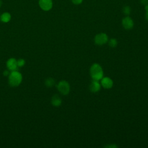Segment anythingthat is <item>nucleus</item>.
<instances>
[{
    "label": "nucleus",
    "instance_id": "nucleus-14",
    "mask_svg": "<svg viewBox=\"0 0 148 148\" xmlns=\"http://www.w3.org/2000/svg\"><path fill=\"white\" fill-rule=\"evenodd\" d=\"M123 13H124V14L125 15L128 16L130 14V13H131V8H130V6H126L123 8Z\"/></svg>",
    "mask_w": 148,
    "mask_h": 148
},
{
    "label": "nucleus",
    "instance_id": "nucleus-21",
    "mask_svg": "<svg viewBox=\"0 0 148 148\" xmlns=\"http://www.w3.org/2000/svg\"><path fill=\"white\" fill-rule=\"evenodd\" d=\"M145 9L146 12H148V4L146 5L145 6Z\"/></svg>",
    "mask_w": 148,
    "mask_h": 148
},
{
    "label": "nucleus",
    "instance_id": "nucleus-10",
    "mask_svg": "<svg viewBox=\"0 0 148 148\" xmlns=\"http://www.w3.org/2000/svg\"><path fill=\"white\" fill-rule=\"evenodd\" d=\"M51 103L54 106L58 107L61 105L62 99L58 95L56 94L52 97L51 99Z\"/></svg>",
    "mask_w": 148,
    "mask_h": 148
},
{
    "label": "nucleus",
    "instance_id": "nucleus-5",
    "mask_svg": "<svg viewBox=\"0 0 148 148\" xmlns=\"http://www.w3.org/2000/svg\"><path fill=\"white\" fill-rule=\"evenodd\" d=\"M108 41V36L105 33L97 34L94 38V42L98 45H102L106 43Z\"/></svg>",
    "mask_w": 148,
    "mask_h": 148
},
{
    "label": "nucleus",
    "instance_id": "nucleus-4",
    "mask_svg": "<svg viewBox=\"0 0 148 148\" xmlns=\"http://www.w3.org/2000/svg\"><path fill=\"white\" fill-rule=\"evenodd\" d=\"M38 4L40 8L43 11H49L53 8L52 0H39Z\"/></svg>",
    "mask_w": 148,
    "mask_h": 148
},
{
    "label": "nucleus",
    "instance_id": "nucleus-16",
    "mask_svg": "<svg viewBox=\"0 0 148 148\" xmlns=\"http://www.w3.org/2000/svg\"><path fill=\"white\" fill-rule=\"evenodd\" d=\"M72 2L75 5H79L82 3L83 0H71Z\"/></svg>",
    "mask_w": 148,
    "mask_h": 148
},
{
    "label": "nucleus",
    "instance_id": "nucleus-1",
    "mask_svg": "<svg viewBox=\"0 0 148 148\" xmlns=\"http://www.w3.org/2000/svg\"><path fill=\"white\" fill-rule=\"evenodd\" d=\"M90 75L93 80H99L103 77V72L101 65L97 63L93 64L90 69Z\"/></svg>",
    "mask_w": 148,
    "mask_h": 148
},
{
    "label": "nucleus",
    "instance_id": "nucleus-17",
    "mask_svg": "<svg viewBox=\"0 0 148 148\" xmlns=\"http://www.w3.org/2000/svg\"><path fill=\"white\" fill-rule=\"evenodd\" d=\"M105 147H107V148H116L117 147V146L114 145V144H110V145H108L105 146Z\"/></svg>",
    "mask_w": 148,
    "mask_h": 148
},
{
    "label": "nucleus",
    "instance_id": "nucleus-19",
    "mask_svg": "<svg viewBox=\"0 0 148 148\" xmlns=\"http://www.w3.org/2000/svg\"><path fill=\"white\" fill-rule=\"evenodd\" d=\"M9 70H5L3 72V75L4 76H9Z\"/></svg>",
    "mask_w": 148,
    "mask_h": 148
},
{
    "label": "nucleus",
    "instance_id": "nucleus-12",
    "mask_svg": "<svg viewBox=\"0 0 148 148\" xmlns=\"http://www.w3.org/2000/svg\"><path fill=\"white\" fill-rule=\"evenodd\" d=\"M45 85L48 87H53L54 84H55V80H54V79L49 77L47 78L46 80H45Z\"/></svg>",
    "mask_w": 148,
    "mask_h": 148
},
{
    "label": "nucleus",
    "instance_id": "nucleus-22",
    "mask_svg": "<svg viewBox=\"0 0 148 148\" xmlns=\"http://www.w3.org/2000/svg\"><path fill=\"white\" fill-rule=\"evenodd\" d=\"M2 5V1L0 0V8L1 7V6Z\"/></svg>",
    "mask_w": 148,
    "mask_h": 148
},
{
    "label": "nucleus",
    "instance_id": "nucleus-3",
    "mask_svg": "<svg viewBox=\"0 0 148 148\" xmlns=\"http://www.w3.org/2000/svg\"><path fill=\"white\" fill-rule=\"evenodd\" d=\"M57 89L61 94L67 95L70 91L69 84L65 80H61L57 84Z\"/></svg>",
    "mask_w": 148,
    "mask_h": 148
},
{
    "label": "nucleus",
    "instance_id": "nucleus-9",
    "mask_svg": "<svg viewBox=\"0 0 148 148\" xmlns=\"http://www.w3.org/2000/svg\"><path fill=\"white\" fill-rule=\"evenodd\" d=\"M90 90L92 92H97L98 91H99L101 89V84L99 83L98 80H93L90 85Z\"/></svg>",
    "mask_w": 148,
    "mask_h": 148
},
{
    "label": "nucleus",
    "instance_id": "nucleus-20",
    "mask_svg": "<svg viewBox=\"0 0 148 148\" xmlns=\"http://www.w3.org/2000/svg\"><path fill=\"white\" fill-rule=\"evenodd\" d=\"M145 18H146V20L148 21V12H146V14H145Z\"/></svg>",
    "mask_w": 148,
    "mask_h": 148
},
{
    "label": "nucleus",
    "instance_id": "nucleus-2",
    "mask_svg": "<svg viewBox=\"0 0 148 148\" xmlns=\"http://www.w3.org/2000/svg\"><path fill=\"white\" fill-rule=\"evenodd\" d=\"M22 75L17 71H12L9 75V84L12 87H17L22 82Z\"/></svg>",
    "mask_w": 148,
    "mask_h": 148
},
{
    "label": "nucleus",
    "instance_id": "nucleus-6",
    "mask_svg": "<svg viewBox=\"0 0 148 148\" xmlns=\"http://www.w3.org/2000/svg\"><path fill=\"white\" fill-rule=\"evenodd\" d=\"M122 25L125 29H131L134 27V21L131 17L127 16L122 20Z\"/></svg>",
    "mask_w": 148,
    "mask_h": 148
},
{
    "label": "nucleus",
    "instance_id": "nucleus-8",
    "mask_svg": "<svg viewBox=\"0 0 148 148\" xmlns=\"http://www.w3.org/2000/svg\"><path fill=\"white\" fill-rule=\"evenodd\" d=\"M101 83L102 87L106 89H109L112 88L113 85V80L108 77H103L101 79Z\"/></svg>",
    "mask_w": 148,
    "mask_h": 148
},
{
    "label": "nucleus",
    "instance_id": "nucleus-7",
    "mask_svg": "<svg viewBox=\"0 0 148 148\" xmlns=\"http://www.w3.org/2000/svg\"><path fill=\"white\" fill-rule=\"evenodd\" d=\"M6 66L9 71H16L18 67L17 60L14 58H9L6 62Z\"/></svg>",
    "mask_w": 148,
    "mask_h": 148
},
{
    "label": "nucleus",
    "instance_id": "nucleus-13",
    "mask_svg": "<svg viewBox=\"0 0 148 148\" xmlns=\"http://www.w3.org/2000/svg\"><path fill=\"white\" fill-rule=\"evenodd\" d=\"M109 45L111 47H115L117 45V40L114 38H111L109 40Z\"/></svg>",
    "mask_w": 148,
    "mask_h": 148
},
{
    "label": "nucleus",
    "instance_id": "nucleus-18",
    "mask_svg": "<svg viewBox=\"0 0 148 148\" xmlns=\"http://www.w3.org/2000/svg\"><path fill=\"white\" fill-rule=\"evenodd\" d=\"M140 2L143 5H146L148 4V0H140Z\"/></svg>",
    "mask_w": 148,
    "mask_h": 148
},
{
    "label": "nucleus",
    "instance_id": "nucleus-11",
    "mask_svg": "<svg viewBox=\"0 0 148 148\" xmlns=\"http://www.w3.org/2000/svg\"><path fill=\"white\" fill-rule=\"evenodd\" d=\"M12 16L9 12H4L0 15V20L4 23H7L9 22L11 20Z\"/></svg>",
    "mask_w": 148,
    "mask_h": 148
},
{
    "label": "nucleus",
    "instance_id": "nucleus-15",
    "mask_svg": "<svg viewBox=\"0 0 148 148\" xmlns=\"http://www.w3.org/2000/svg\"><path fill=\"white\" fill-rule=\"evenodd\" d=\"M17 66L18 67H22L25 64V61L24 59L23 58H20L17 61Z\"/></svg>",
    "mask_w": 148,
    "mask_h": 148
}]
</instances>
